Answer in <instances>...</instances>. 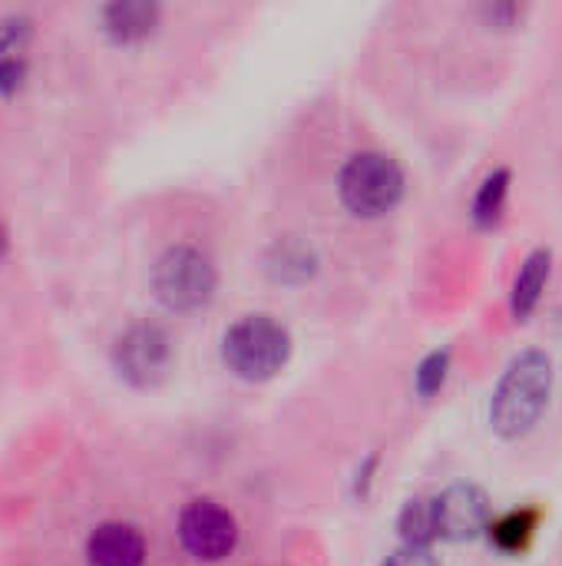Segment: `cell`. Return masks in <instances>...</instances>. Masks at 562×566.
<instances>
[{"label": "cell", "mask_w": 562, "mask_h": 566, "mask_svg": "<svg viewBox=\"0 0 562 566\" xmlns=\"http://www.w3.org/2000/svg\"><path fill=\"white\" fill-rule=\"evenodd\" d=\"M268 269H272V275L282 279V282H301V279H308V275L315 272V255H311V249H305L301 242L285 239V242H278V245L272 249Z\"/></svg>", "instance_id": "cell-12"}, {"label": "cell", "mask_w": 562, "mask_h": 566, "mask_svg": "<svg viewBox=\"0 0 562 566\" xmlns=\"http://www.w3.org/2000/svg\"><path fill=\"white\" fill-rule=\"evenodd\" d=\"M434 507V524H437V541H474L480 531H487L490 521V501L480 488L474 484H457L447 488L431 501Z\"/></svg>", "instance_id": "cell-7"}, {"label": "cell", "mask_w": 562, "mask_h": 566, "mask_svg": "<svg viewBox=\"0 0 562 566\" xmlns=\"http://www.w3.org/2000/svg\"><path fill=\"white\" fill-rule=\"evenodd\" d=\"M401 537L404 544H417V547H431L437 541V524H434V507L431 501L417 497V501H407V507L401 511Z\"/></svg>", "instance_id": "cell-13"}, {"label": "cell", "mask_w": 562, "mask_h": 566, "mask_svg": "<svg viewBox=\"0 0 562 566\" xmlns=\"http://www.w3.org/2000/svg\"><path fill=\"white\" fill-rule=\"evenodd\" d=\"M222 355L238 378L265 381L285 368L291 355V335L282 322L268 315H245L225 332Z\"/></svg>", "instance_id": "cell-2"}, {"label": "cell", "mask_w": 562, "mask_h": 566, "mask_svg": "<svg viewBox=\"0 0 562 566\" xmlns=\"http://www.w3.org/2000/svg\"><path fill=\"white\" fill-rule=\"evenodd\" d=\"M113 361L119 368V375L132 385H156L159 378H166L169 365H172V342L159 325L139 322L129 325L113 348Z\"/></svg>", "instance_id": "cell-5"}, {"label": "cell", "mask_w": 562, "mask_h": 566, "mask_svg": "<svg viewBox=\"0 0 562 566\" xmlns=\"http://www.w3.org/2000/svg\"><path fill=\"white\" fill-rule=\"evenodd\" d=\"M553 391V361L543 352L520 355L500 378L490 405V421L503 438H523L540 421Z\"/></svg>", "instance_id": "cell-1"}, {"label": "cell", "mask_w": 562, "mask_h": 566, "mask_svg": "<svg viewBox=\"0 0 562 566\" xmlns=\"http://www.w3.org/2000/svg\"><path fill=\"white\" fill-rule=\"evenodd\" d=\"M156 13L159 10L146 0H123V3H109L103 20L116 40H139L156 27Z\"/></svg>", "instance_id": "cell-10"}, {"label": "cell", "mask_w": 562, "mask_h": 566, "mask_svg": "<svg viewBox=\"0 0 562 566\" xmlns=\"http://www.w3.org/2000/svg\"><path fill=\"white\" fill-rule=\"evenodd\" d=\"M404 192L401 166L384 153H358L341 169V199L354 216H381Z\"/></svg>", "instance_id": "cell-4"}, {"label": "cell", "mask_w": 562, "mask_h": 566, "mask_svg": "<svg viewBox=\"0 0 562 566\" xmlns=\"http://www.w3.org/2000/svg\"><path fill=\"white\" fill-rule=\"evenodd\" d=\"M23 73H26V63L23 56H0V90L3 93H13L20 83H23Z\"/></svg>", "instance_id": "cell-18"}, {"label": "cell", "mask_w": 562, "mask_h": 566, "mask_svg": "<svg viewBox=\"0 0 562 566\" xmlns=\"http://www.w3.org/2000/svg\"><path fill=\"white\" fill-rule=\"evenodd\" d=\"M484 13H487L494 23H510V20L520 13V7H513V3H497V7H484Z\"/></svg>", "instance_id": "cell-19"}, {"label": "cell", "mask_w": 562, "mask_h": 566, "mask_svg": "<svg viewBox=\"0 0 562 566\" xmlns=\"http://www.w3.org/2000/svg\"><path fill=\"white\" fill-rule=\"evenodd\" d=\"M447 368H450V352H447V348L427 355V358L421 361V368H417V391H421L424 398L437 395V391L444 388Z\"/></svg>", "instance_id": "cell-15"}, {"label": "cell", "mask_w": 562, "mask_h": 566, "mask_svg": "<svg viewBox=\"0 0 562 566\" xmlns=\"http://www.w3.org/2000/svg\"><path fill=\"white\" fill-rule=\"evenodd\" d=\"M3 245H7V235H3V229H0V255H3Z\"/></svg>", "instance_id": "cell-20"}, {"label": "cell", "mask_w": 562, "mask_h": 566, "mask_svg": "<svg viewBox=\"0 0 562 566\" xmlns=\"http://www.w3.org/2000/svg\"><path fill=\"white\" fill-rule=\"evenodd\" d=\"M93 566H142L146 560V541L129 524H99L86 544Z\"/></svg>", "instance_id": "cell-8"}, {"label": "cell", "mask_w": 562, "mask_h": 566, "mask_svg": "<svg viewBox=\"0 0 562 566\" xmlns=\"http://www.w3.org/2000/svg\"><path fill=\"white\" fill-rule=\"evenodd\" d=\"M179 541L199 560H222L235 551L238 527L225 507L212 501H192L179 517Z\"/></svg>", "instance_id": "cell-6"}, {"label": "cell", "mask_w": 562, "mask_h": 566, "mask_svg": "<svg viewBox=\"0 0 562 566\" xmlns=\"http://www.w3.org/2000/svg\"><path fill=\"white\" fill-rule=\"evenodd\" d=\"M381 566H441L437 557L431 554V547H417V544H404L397 547Z\"/></svg>", "instance_id": "cell-17"}, {"label": "cell", "mask_w": 562, "mask_h": 566, "mask_svg": "<svg viewBox=\"0 0 562 566\" xmlns=\"http://www.w3.org/2000/svg\"><path fill=\"white\" fill-rule=\"evenodd\" d=\"M537 524H540V511H533V507L510 511L507 517L490 524V541L503 554H523L537 534Z\"/></svg>", "instance_id": "cell-11"}, {"label": "cell", "mask_w": 562, "mask_h": 566, "mask_svg": "<svg viewBox=\"0 0 562 566\" xmlns=\"http://www.w3.org/2000/svg\"><path fill=\"white\" fill-rule=\"evenodd\" d=\"M26 36H30V20H23V17H7V20H0V53H3V56H13Z\"/></svg>", "instance_id": "cell-16"}, {"label": "cell", "mask_w": 562, "mask_h": 566, "mask_svg": "<svg viewBox=\"0 0 562 566\" xmlns=\"http://www.w3.org/2000/svg\"><path fill=\"white\" fill-rule=\"evenodd\" d=\"M152 289L166 308L192 312L202 308L215 292V265L192 245H176L152 265Z\"/></svg>", "instance_id": "cell-3"}, {"label": "cell", "mask_w": 562, "mask_h": 566, "mask_svg": "<svg viewBox=\"0 0 562 566\" xmlns=\"http://www.w3.org/2000/svg\"><path fill=\"white\" fill-rule=\"evenodd\" d=\"M507 192H510V169H497L484 179L477 199H474V219L480 226H494L507 206Z\"/></svg>", "instance_id": "cell-14"}, {"label": "cell", "mask_w": 562, "mask_h": 566, "mask_svg": "<svg viewBox=\"0 0 562 566\" xmlns=\"http://www.w3.org/2000/svg\"><path fill=\"white\" fill-rule=\"evenodd\" d=\"M547 279H550V252L547 249H537L523 262V269H520V275L513 282V302H510V308H513L517 318H527L537 308V302H540V295L547 289Z\"/></svg>", "instance_id": "cell-9"}]
</instances>
